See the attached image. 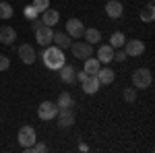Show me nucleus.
Wrapping results in <instances>:
<instances>
[{"mask_svg":"<svg viewBox=\"0 0 155 153\" xmlns=\"http://www.w3.org/2000/svg\"><path fill=\"white\" fill-rule=\"evenodd\" d=\"M124 52H126V56H143L145 52V42H141V39H128V42H124Z\"/></svg>","mask_w":155,"mask_h":153,"instance_id":"9d476101","label":"nucleus"},{"mask_svg":"<svg viewBox=\"0 0 155 153\" xmlns=\"http://www.w3.org/2000/svg\"><path fill=\"white\" fill-rule=\"evenodd\" d=\"M37 56H41V62L46 64V68H50V71H60L66 64L64 62V52L58 46H46V50L41 54H37Z\"/></svg>","mask_w":155,"mask_h":153,"instance_id":"f257e3e1","label":"nucleus"},{"mask_svg":"<svg viewBox=\"0 0 155 153\" xmlns=\"http://www.w3.org/2000/svg\"><path fill=\"white\" fill-rule=\"evenodd\" d=\"M60 81L66 83V85H71V83L77 81V71L72 68L71 64H64V66L60 68Z\"/></svg>","mask_w":155,"mask_h":153,"instance_id":"f3484780","label":"nucleus"},{"mask_svg":"<svg viewBox=\"0 0 155 153\" xmlns=\"http://www.w3.org/2000/svg\"><path fill=\"white\" fill-rule=\"evenodd\" d=\"M12 15H15V8H12L8 2H0V19H11Z\"/></svg>","mask_w":155,"mask_h":153,"instance_id":"b1692460","label":"nucleus"},{"mask_svg":"<svg viewBox=\"0 0 155 153\" xmlns=\"http://www.w3.org/2000/svg\"><path fill=\"white\" fill-rule=\"evenodd\" d=\"M46 151H48V145L46 143H39V141H35L27 149V153H46Z\"/></svg>","mask_w":155,"mask_h":153,"instance_id":"a878e982","label":"nucleus"},{"mask_svg":"<svg viewBox=\"0 0 155 153\" xmlns=\"http://www.w3.org/2000/svg\"><path fill=\"white\" fill-rule=\"evenodd\" d=\"M39 19H41V23L48 25V27H54V25L60 23V12L54 11V8H46V11L39 15Z\"/></svg>","mask_w":155,"mask_h":153,"instance_id":"f8f14e48","label":"nucleus"},{"mask_svg":"<svg viewBox=\"0 0 155 153\" xmlns=\"http://www.w3.org/2000/svg\"><path fill=\"white\" fill-rule=\"evenodd\" d=\"M79 149H81V151H89V147H87L85 143H81V145H79Z\"/></svg>","mask_w":155,"mask_h":153,"instance_id":"2f4dec72","label":"nucleus"},{"mask_svg":"<svg viewBox=\"0 0 155 153\" xmlns=\"http://www.w3.org/2000/svg\"><path fill=\"white\" fill-rule=\"evenodd\" d=\"M122 12H124V6H122L120 0H110V2L106 4V15L110 17V19H120Z\"/></svg>","mask_w":155,"mask_h":153,"instance_id":"ddd939ff","label":"nucleus"},{"mask_svg":"<svg viewBox=\"0 0 155 153\" xmlns=\"http://www.w3.org/2000/svg\"><path fill=\"white\" fill-rule=\"evenodd\" d=\"M114 60H118V62H124V60H126V52H124V50H118V52L114 50Z\"/></svg>","mask_w":155,"mask_h":153,"instance_id":"c756f323","label":"nucleus"},{"mask_svg":"<svg viewBox=\"0 0 155 153\" xmlns=\"http://www.w3.org/2000/svg\"><path fill=\"white\" fill-rule=\"evenodd\" d=\"M15 39H17V31L12 29L11 25H2L0 27V44L11 46V44H15Z\"/></svg>","mask_w":155,"mask_h":153,"instance_id":"4468645a","label":"nucleus"},{"mask_svg":"<svg viewBox=\"0 0 155 153\" xmlns=\"http://www.w3.org/2000/svg\"><path fill=\"white\" fill-rule=\"evenodd\" d=\"M52 44L58 46L60 50H66V48H71L72 37L68 35L66 31H54V35H52Z\"/></svg>","mask_w":155,"mask_h":153,"instance_id":"9b49d317","label":"nucleus"},{"mask_svg":"<svg viewBox=\"0 0 155 153\" xmlns=\"http://www.w3.org/2000/svg\"><path fill=\"white\" fill-rule=\"evenodd\" d=\"M95 77H97V81L101 83V85H110V83L116 79V72L112 71L110 66H107V68H101V66H99V71L95 72Z\"/></svg>","mask_w":155,"mask_h":153,"instance_id":"a211bd4d","label":"nucleus"},{"mask_svg":"<svg viewBox=\"0 0 155 153\" xmlns=\"http://www.w3.org/2000/svg\"><path fill=\"white\" fill-rule=\"evenodd\" d=\"M83 37H85V42L87 44H91V46H95V44H99L101 42V31L99 29H85V33H83Z\"/></svg>","mask_w":155,"mask_h":153,"instance_id":"6ab92c4d","label":"nucleus"},{"mask_svg":"<svg viewBox=\"0 0 155 153\" xmlns=\"http://www.w3.org/2000/svg\"><path fill=\"white\" fill-rule=\"evenodd\" d=\"M8 68H11V60H8V56L0 54V72H2V71H8Z\"/></svg>","mask_w":155,"mask_h":153,"instance_id":"cd10ccee","label":"nucleus"},{"mask_svg":"<svg viewBox=\"0 0 155 153\" xmlns=\"http://www.w3.org/2000/svg\"><path fill=\"white\" fill-rule=\"evenodd\" d=\"M66 33L72 37V39H81L85 33V25L81 19H68L66 21Z\"/></svg>","mask_w":155,"mask_h":153,"instance_id":"423d86ee","label":"nucleus"},{"mask_svg":"<svg viewBox=\"0 0 155 153\" xmlns=\"http://www.w3.org/2000/svg\"><path fill=\"white\" fill-rule=\"evenodd\" d=\"M52 35H54V29L48 25H41L35 29V39L39 46H50L52 44Z\"/></svg>","mask_w":155,"mask_h":153,"instance_id":"1a4fd4ad","label":"nucleus"},{"mask_svg":"<svg viewBox=\"0 0 155 153\" xmlns=\"http://www.w3.org/2000/svg\"><path fill=\"white\" fill-rule=\"evenodd\" d=\"M87 77H89V75H87L85 71H79V72H77V79H79V81H85Z\"/></svg>","mask_w":155,"mask_h":153,"instance_id":"7c9ffc66","label":"nucleus"},{"mask_svg":"<svg viewBox=\"0 0 155 153\" xmlns=\"http://www.w3.org/2000/svg\"><path fill=\"white\" fill-rule=\"evenodd\" d=\"M56 114H58V106L54 101H48V99L41 101L39 108H37V116L41 118V120H54Z\"/></svg>","mask_w":155,"mask_h":153,"instance_id":"39448f33","label":"nucleus"},{"mask_svg":"<svg viewBox=\"0 0 155 153\" xmlns=\"http://www.w3.org/2000/svg\"><path fill=\"white\" fill-rule=\"evenodd\" d=\"M85 66H83V71L87 72V75H95L97 71H99V66H101V62L97 58H93V56H89V58H85Z\"/></svg>","mask_w":155,"mask_h":153,"instance_id":"aec40b11","label":"nucleus"},{"mask_svg":"<svg viewBox=\"0 0 155 153\" xmlns=\"http://www.w3.org/2000/svg\"><path fill=\"white\" fill-rule=\"evenodd\" d=\"M97 60L101 62V64H110L112 60H114V48L110 46H99V50H97Z\"/></svg>","mask_w":155,"mask_h":153,"instance_id":"dca6fc26","label":"nucleus"},{"mask_svg":"<svg viewBox=\"0 0 155 153\" xmlns=\"http://www.w3.org/2000/svg\"><path fill=\"white\" fill-rule=\"evenodd\" d=\"M56 106H58V110H62V108H72V106H74V99H72V95L68 93V91H64V93L58 95Z\"/></svg>","mask_w":155,"mask_h":153,"instance_id":"412c9836","label":"nucleus"},{"mask_svg":"<svg viewBox=\"0 0 155 153\" xmlns=\"http://www.w3.org/2000/svg\"><path fill=\"white\" fill-rule=\"evenodd\" d=\"M23 15H25V19H29V21H33V19H37V17H39V12H37V8L33 6V4L25 6V8H23Z\"/></svg>","mask_w":155,"mask_h":153,"instance_id":"393cba45","label":"nucleus"},{"mask_svg":"<svg viewBox=\"0 0 155 153\" xmlns=\"http://www.w3.org/2000/svg\"><path fill=\"white\" fill-rule=\"evenodd\" d=\"M71 52L77 60H85L93 54V48H91V44H87V42H74V44H71Z\"/></svg>","mask_w":155,"mask_h":153,"instance_id":"20e7f679","label":"nucleus"},{"mask_svg":"<svg viewBox=\"0 0 155 153\" xmlns=\"http://www.w3.org/2000/svg\"><path fill=\"white\" fill-rule=\"evenodd\" d=\"M124 42H126V37H124L122 31H114V33L110 35V46L114 48V50H116V48H122V46H124Z\"/></svg>","mask_w":155,"mask_h":153,"instance_id":"5701e85b","label":"nucleus"},{"mask_svg":"<svg viewBox=\"0 0 155 153\" xmlns=\"http://www.w3.org/2000/svg\"><path fill=\"white\" fill-rule=\"evenodd\" d=\"M17 54H19V58H21L23 64H33L37 60V54H35V50H33L31 44H21L19 50H17Z\"/></svg>","mask_w":155,"mask_h":153,"instance_id":"0eeeda50","label":"nucleus"},{"mask_svg":"<svg viewBox=\"0 0 155 153\" xmlns=\"http://www.w3.org/2000/svg\"><path fill=\"white\" fill-rule=\"evenodd\" d=\"M17 141H19V145L23 147L25 151L33 145V143L37 141V132L33 126H21L19 128V132H17Z\"/></svg>","mask_w":155,"mask_h":153,"instance_id":"f03ea898","label":"nucleus"},{"mask_svg":"<svg viewBox=\"0 0 155 153\" xmlns=\"http://www.w3.org/2000/svg\"><path fill=\"white\" fill-rule=\"evenodd\" d=\"M155 19V8H153V0H149V4L141 11V21L143 23H151Z\"/></svg>","mask_w":155,"mask_h":153,"instance_id":"4be33fe9","label":"nucleus"},{"mask_svg":"<svg viewBox=\"0 0 155 153\" xmlns=\"http://www.w3.org/2000/svg\"><path fill=\"white\" fill-rule=\"evenodd\" d=\"M56 118H58L60 128H71L72 124H74V112H72V108H62V110H58Z\"/></svg>","mask_w":155,"mask_h":153,"instance_id":"6e6552de","label":"nucleus"},{"mask_svg":"<svg viewBox=\"0 0 155 153\" xmlns=\"http://www.w3.org/2000/svg\"><path fill=\"white\" fill-rule=\"evenodd\" d=\"M122 95H124L126 101H130V104H132V101L137 99V89H124V93H122Z\"/></svg>","mask_w":155,"mask_h":153,"instance_id":"c85d7f7f","label":"nucleus"},{"mask_svg":"<svg viewBox=\"0 0 155 153\" xmlns=\"http://www.w3.org/2000/svg\"><path fill=\"white\" fill-rule=\"evenodd\" d=\"M151 83H153V77H151L149 68H137V71L132 72V85H134V89H147V87H151Z\"/></svg>","mask_w":155,"mask_h":153,"instance_id":"7ed1b4c3","label":"nucleus"},{"mask_svg":"<svg viewBox=\"0 0 155 153\" xmlns=\"http://www.w3.org/2000/svg\"><path fill=\"white\" fill-rule=\"evenodd\" d=\"M31 4H33V6L37 8V12H39V15L46 11V8H50V0H33Z\"/></svg>","mask_w":155,"mask_h":153,"instance_id":"bb28decb","label":"nucleus"},{"mask_svg":"<svg viewBox=\"0 0 155 153\" xmlns=\"http://www.w3.org/2000/svg\"><path fill=\"white\" fill-rule=\"evenodd\" d=\"M81 87H83V91L85 93H89V95H93L99 91V87H101V83L97 81V77L95 75H89L85 81H81Z\"/></svg>","mask_w":155,"mask_h":153,"instance_id":"2eb2a0df","label":"nucleus"}]
</instances>
